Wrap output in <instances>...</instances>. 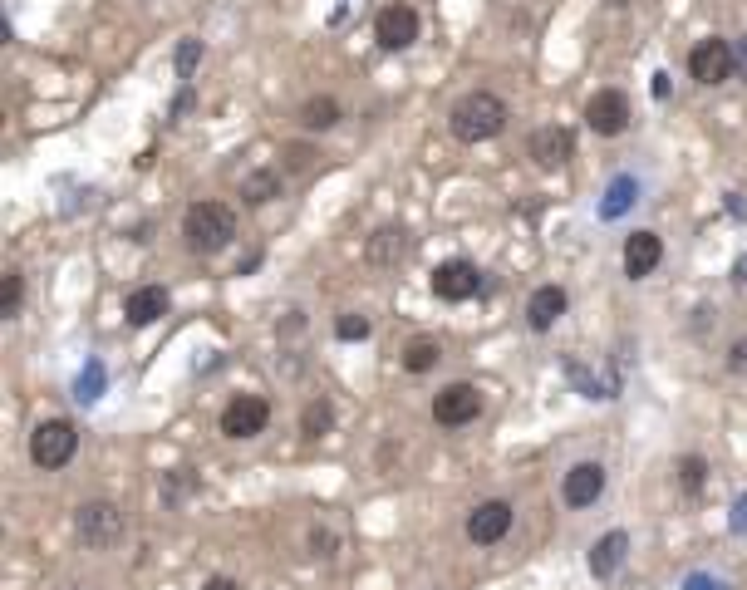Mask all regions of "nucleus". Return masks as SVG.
Returning <instances> with one entry per match:
<instances>
[{"mask_svg": "<svg viewBox=\"0 0 747 590\" xmlns=\"http://www.w3.org/2000/svg\"><path fill=\"white\" fill-rule=\"evenodd\" d=\"M448 128H453L458 143H487V138H497V133L507 128V104H502L497 94L477 89V94H467V99L453 104Z\"/></svg>", "mask_w": 747, "mask_h": 590, "instance_id": "f257e3e1", "label": "nucleus"}, {"mask_svg": "<svg viewBox=\"0 0 747 590\" xmlns=\"http://www.w3.org/2000/svg\"><path fill=\"white\" fill-rule=\"evenodd\" d=\"M182 236H187L192 251L212 256V251L231 246V236H236V212H231L227 202H192L187 217H182Z\"/></svg>", "mask_w": 747, "mask_h": 590, "instance_id": "f03ea898", "label": "nucleus"}, {"mask_svg": "<svg viewBox=\"0 0 747 590\" xmlns=\"http://www.w3.org/2000/svg\"><path fill=\"white\" fill-rule=\"evenodd\" d=\"M74 448H79V433H74L69 418H45V423L30 433V463L45 472L64 468V463L74 458Z\"/></svg>", "mask_w": 747, "mask_h": 590, "instance_id": "7ed1b4c3", "label": "nucleus"}, {"mask_svg": "<svg viewBox=\"0 0 747 590\" xmlns=\"http://www.w3.org/2000/svg\"><path fill=\"white\" fill-rule=\"evenodd\" d=\"M74 536L89 546V551H109L123 541V512L114 502H79L74 512Z\"/></svg>", "mask_w": 747, "mask_h": 590, "instance_id": "20e7f679", "label": "nucleus"}, {"mask_svg": "<svg viewBox=\"0 0 747 590\" xmlns=\"http://www.w3.org/2000/svg\"><path fill=\"white\" fill-rule=\"evenodd\" d=\"M733 45L728 40H718V35H708V40H698L689 55V74L698 84H723V79H733Z\"/></svg>", "mask_w": 747, "mask_h": 590, "instance_id": "39448f33", "label": "nucleus"}, {"mask_svg": "<svg viewBox=\"0 0 747 590\" xmlns=\"http://www.w3.org/2000/svg\"><path fill=\"white\" fill-rule=\"evenodd\" d=\"M266 423H271V404L266 399H256V394H241V399H231L227 409H222V433L227 438H256V433H266Z\"/></svg>", "mask_w": 747, "mask_h": 590, "instance_id": "423d86ee", "label": "nucleus"}, {"mask_svg": "<svg viewBox=\"0 0 747 590\" xmlns=\"http://www.w3.org/2000/svg\"><path fill=\"white\" fill-rule=\"evenodd\" d=\"M585 123L600 133V138H620L630 128V99L620 89H600L590 104H585Z\"/></svg>", "mask_w": 747, "mask_h": 590, "instance_id": "0eeeda50", "label": "nucleus"}, {"mask_svg": "<svg viewBox=\"0 0 747 590\" xmlns=\"http://www.w3.org/2000/svg\"><path fill=\"white\" fill-rule=\"evenodd\" d=\"M374 40L384 50H408L418 40V10L413 5H384L374 15Z\"/></svg>", "mask_w": 747, "mask_h": 590, "instance_id": "6e6552de", "label": "nucleus"}, {"mask_svg": "<svg viewBox=\"0 0 747 590\" xmlns=\"http://www.w3.org/2000/svg\"><path fill=\"white\" fill-rule=\"evenodd\" d=\"M512 502H502V497H492V502H482L472 517H467V541H477V546H497L507 531H512Z\"/></svg>", "mask_w": 747, "mask_h": 590, "instance_id": "1a4fd4ad", "label": "nucleus"}, {"mask_svg": "<svg viewBox=\"0 0 747 590\" xmlns=\"http://www.w3.org/2000/svg\"><path fill=\"white\" fill-rule=\"evenodd\" d=\"M482 413V394L472 389V384H448L438 399H433V418L443 423V428H462V423H472Z\"/></svg>", "mask_w": 747, "mask_h": 590, "instance_id": "9d476101", "label": "nucleus"}, {"mask_svg": "<svg viewBox=\"0 0 747 590\" xmlns=\"http://www.w3.org/2000/svg\"><path fill=\"white\" fill-rule=\"evenodd\" d=\"M477 286H482V276H477V266L472 261H443L438 271H433V295L438 300H472L477 295Z\"/></svg>", "mask_w": 747, "mask_h": 590, "instance_id": "9b49d317", "label": "nucleus"}, {"mask_svg": "<svg viewBox=\"0 0 747 590\" xmlns=\"http://www.w3.org/2000/svg\"><path fill=\"white\" fill-rule=\"evenodd\" d=\"M571 153H575V138H571V128H536L531 133V158H536V168H566L571 163Z\"/></svg>", "mask_w": 747, "mask_h": 590, "instance_id": "f8f14e48", "label": "nucleus"}, {"mask_svg": "<svg viewBox=\"0 0 747 590\" xmlns=\"http://www.w3.org/2000/svg\"><path fill=\"white\" fill-rule=\"evenodd\" d=\"M659 261H664V241H659V232L625 236V276H630V281L654 276V271H659Z\"/></svg>", "mask_w": 747, "mask_h": 590, "instance_id": "ddd939ff", "label": "nucleus"}, {"mask_svg": "<svg viewBox=\"0 0 747 590\" xmlns=\"http://www.w3.org/2000/svg\"><path fill=\"white\" fill-rule=\"evenodd\" d=\"M600 492H605V468H600V463H575V468L566 472V482H561L566 507H595Z\"/></svg>", "mask_w": 747, "mask_h": 590, "instance_id": "4468645a", "label": "nucleus"}, {"mask_svg": "<svg viewBox=\"0 0 747 590\" xmlns=\"http://www.w3.org/2000/svg\"><path fill=\"white\" fill-rule=\"evenodd\" d=\"M625 556H630V536H625V531H605V536L590 546V576H595V581H610V576L625 566Z\"/></svg>", "mask_w": 747, "mask_h": 590, "instance_id": "2eb2a0df", "label": "nucleus"}, {"mask_svg": "<svg viewBox=\"0 0 747 590\" xmlns=\"http://www.w3.org/2000/svg\"><path fill=\"white\" fill-rule=\"evenodd\" d=\"M566 291L561 286H541V291H531V300H526V325L536 330V335H546L561 315H566Z\"/></svg>", "mask_w": 747, "mask_h": 590, "instance_id": "dca6fc26", "label": "nucleus"}, {"mask_svg": "<svg viewBox=\"0 0 747 590\" xmlns=\"http://www.w3.org/2000/svg\"><path fill=\"white\" fill-rule=\"evenodd\" d=\"M123 315H128V325H153V320H163L168 315V291L163 286H138V291L128 295V305H123Z\"/></svg>", "mask_w": 747, "mask_h": 590, "instance_id": "f3484780", "label": "nucleus"}, {"mask_svg": "<svg viewBox=\"0 0 747 590\" xmlns=\"http://www.w3.org/2000/svg\"><path fill=\"white\" fill-rule=\"evenodd\" d=\"M403 256H408V232L403 227H379L369 236V261L374 266H399Z\"/></svg>", "mask_w": 747, "mask_h": 590, "instance_id": "a211bd4d", "label": "nucleus"}, {"mask_svg": "<svg viewBox=\"0 0 747 590\" xmlns=\"http://www.w3.org/2000/svg\"><path fill=\"white\" fill-rule=\"evenodd\" d=\"M634 202H639V182L634 177H615L610 182V192H605V202H600V217L605 222H615V217H625Z\"/></svg>", "mask_w": 747, "mask_h": 590, "instance_id": "6ab92c4d", "label": "nucleus"}, {"mask_svg": "<svg viewBox=\"0 0 747 590\" xmlns=\"http://www.w3.org/2000/svg\"><path fill=\"white\" fill-rule=\"evenodd\" d=\"M271 197H281V173H271V168H261V173L241 177V202H251V207H261V202H271Z\"/></svg>", "mask_w": 747, "mask_h": 590, "instance_id": "aec40b11", "label": "nucleus"}, {"mask_svg": "<svg viewBox=\"0 0 747 590\" xmlns=\"http://www.w3.org/2000/svg\"><path fill=\"white\" fill-rule=\"evenodd\" d=\"M300 123L310 128V133H325V128H335L340 123V104L325 94V99H310L305 109H300Z\"/></svg>", "mask_w": 747, "mask_h": 590, "instance_id": "412c9836", "label": "nucleus"}, {"mask_svg": "<svg viewBox=\"0 0 747 590\" xmlns=\"http://www.w3.org/2000/svg\"><path fill=\"white\" fill-rule=\"evenodd\" d=\"M300 428H305V438H325V433L335 428V409H330V399H315V404H305V413H300Z\"/></svg>", "mask_w": 747, "mask_h": 590, "instance_id": "4be33fe9", "label": "nucleus"}, {"mask_svg": "<svg viewBox=\"0 0 747 590\" xmlns=\"http://www.w3.org/2000/svg\"><path fill=\"white\" fill-rule=\"evenodd\" d=\"M438 359H443L438 340H413V345L403 350V369H408V374H428Z\"/></svg>", "mask_w": 747, "mask_h": 590, "instance_id": "5701e85b", "label": "nucleus"}, {"mask_svg": "<svg viewBox=\"0 0 747 590\" xmlns=\"http://www.w3.org/2000/svg\"><path fill=\"white\" fill-rule=\"evenodd\" d=\"M703 482H708V463H703L698 453H689V458L679 463V487H684L689 497H698V492H703Z\"/></svg>", "mask_w": 747, "mask_h": 590, "instance_id": "b1692460", "label": "nucleus"}, {"mask_svg": "<svg viewBox=\"0 0 747 590\" xmlns=\"http://www.w3.org/2000/svg\"><path fill=\"white\" fill-rule=\"evenodd\" d=\"M99 389H104V364H89V369L74 379V399H79V404H94Z\"/></svg>", "mask_w": 747, "mask_h": 590, "instance_id": "393cba45", "label": "nucleus"}, {"mask_svg": "<svg viewBox=\"0 0 747 590\" xmlns=\"http://www.w3.org/2000/svg\"><path fill=\"white\" fill-rule=\"evenodd\" d=\"M20 300H25V281H20V271H5V286H0V315L10 320V315H20Z\"/></svg>", "mask_w": 747, "mask_h": 590, "instance_id": "a878e982", "label": "nucleus"}, {"mask_svg": "<svg viewBox=\"0 0 747 590\" xmlns=\"http://www.w3.org/2000/svg\"><path fill=\"white\" fill-rule=\"evenodd\" d=\"M335 335H340V340H369V320L349 310V315H340V320H335Z\"/></svg>", "mask_w": 747, "mask_h": 590, "instance_id": "bb28decb", "label": "nucleus"}, {"mask_svg": "<svg viewBox=\"0 0 747 590\" xmlns=\"http://www.w3.org/2000/svg\"><path fill=\"white\" fill-rule=\"evenodd\" d=\"M197 59H202V40H182V45H177V74H182V79H192V69H197Z\"/></svg>", "mask_w": 747, "mask_h": 590, "instance_id": "cd10ccee", "label": "nucleus"}, {"mask_svg": "<svg viewBox=\"0 0 747 590\" xmlns=\"http://www.w3.org/2000/svg\"><path fill=\"white\" fill-rule=\"evenodd\" d=\"M728 369L747 379V335H743V340H733V350H728Z\"/></svg>", "mask_w": 747, "mask_h": 590, "instance_id": "c85d7f7f", "label": "nucleus"}, {"mask_svg": "<svg viewBox=\"0 0 747 590\" xmlns=\"http://www.w3.org/2000/svg\"><path fill=\"white\" fill-rule=\"evenodd\" d=\"M310 546H315V556H335V531H310Z\"/></svg>", "mask_w": 747, "mask_h": 590, "instance_id": "c756f323", "label": "nucleus"}, {"mask_svg": "<svg viewBox=\"0 0 747 590\" xmlns=\"http://www.w3.org/2000/svg\"><path fill=\"white\" fill-rule=\"evenodd\" d=\"M728 527L738 531V536H747V492L733 502V517H728Z\"/></svg>", "mask_w": 747, "mask_h": 590, "instance_id": "7c9ffc66", "label": "nucleus"}, {"mask_svg": "<svg viewBox=\"0 0 747 590\" xmlns=\"http://www.w3.org/2000/svg\"><path fill=\"white\" fill-rule=\"evenodd\" d=\"M733 64H738L733 74H738V79H747V35L738 40V45H733Z\"/></svg>", "mask_w": 747, "mask_h": 590, "instance_id": "2f4dec72", "label": "nucleus"}, {"mask_svg": "<svg viewBox=\"0 0 747 590\" xmlns=\"http://www.w3.org/2000/svg\"><path fill=\"white\" fill-rule=\"evenodd\" d=\"M202 590H241V581H231V576H212V581H202Z\"/></svg>", "mask_w": 747, "mask_h": 590, "instance_id": "473e14b6", "label": "nucleus"}, {"mask_svg": "<svg viewBox=\"0 0 747 590\" xmlns=\"http://www.w3.org/2000/svg\"><path fill=\"white\" fill-rule=\"evenodd\" d=\"M290 168H310V148L295 143V148H290Z\"/></svg>", "mask_w": 747, "mask_h": 590, "instance_id": "72a5a7b5", "label": "nucleus"}, {"mask_svg": "<svg viewBox=\"0 0 747 590\" xmlns=\"http://www.w3.org/2000/svg\"><path fill=\"white\" fill-rule=\"evenodd\" d=\"M689 590H723L718 581H708V576H689Z\"/></svg>", "mask_w": 747, "mask_h": 590, "instance_id": "f704fd0d", "label": "nucleus"}, {"mask_svg": "<svg viewBox=\"0 0 747 590\" xmlns=\"http://www.w3.org/2000/svg\"><path fill=\"white\" fill-rule=\"evenodd\" d=\"M733 281H738V286H747V256H738V266H733Z\"/></svg>", "mask_w": 747, "mask_h": 590, "instance_id": "c9c22d12", "label": "nucleus"}]
</instances>
